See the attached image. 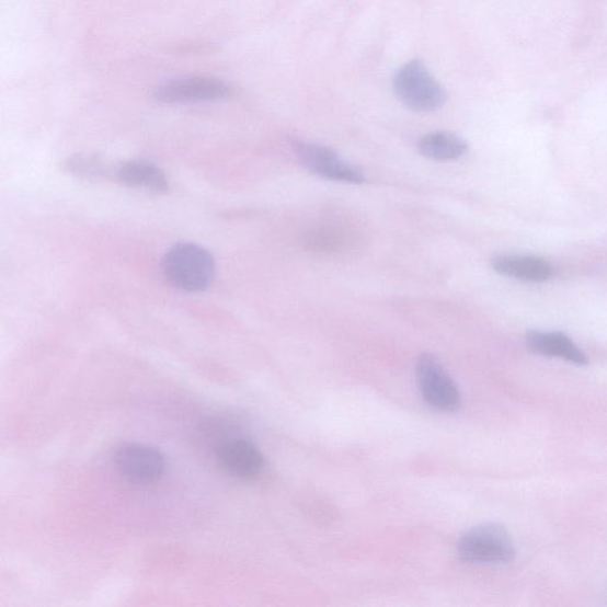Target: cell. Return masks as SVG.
Here are the masks:
<instances>
[{
  "label": "cell",
  "mask_w": 607,
  "mask_h": 607,
  "mask_svg": "<svg viewBox=\"0 0 607 607\" xmlns=\"http://www.w3.org/2000/svg\"><path fill=\"white\" fill-rule=\"evenodd\" d=\"M167 280L185 293L205 291L215 278V260L210 252L193 242L172 245L162 260Z\"/></svg>",
  "instance_id": "obj_1"
},
{
  "label": "cell",
  "mask_w": 607,
  "mask_h": 607,
  "mask_svg": "<svg viewBox=\"0 0 607 607\" xmlns=\"http://www.w3.org/2000/svg\"><path fill=\"white\" fill-rule=\"evenodd\" d=\"M393 90L400 103L414 112H435L446 103L443 85L422 61L403 65L394 77Z\"/></svg>",
  "instance_id": "obj_2"
},
{
  "label": "cell",
  "mask_w": 607,
  "mask_h": 607,
  "mask_svg": "<svg viewBox=\"0 0 607 607\" xmlns=\"http://www.w3.org/2000/svg\"><path fill=\"white\" fill-rule=\"evenodd\" d=\"M458 554L474 565H505L513 561L515 547L507 529L497 524H484L459 540Z\"/></svg>",
  "instance_id": "obj_3"
},
{
  "label": "cell",
  "mask_w": 607,
  "mask_h": 607,
  "mask_svg": "<svg viewBox=\"0 0 607 607\" xmlns=\"http://www.w3.org/2000/svg\"><path fill=\"white\" fill-rule=\"evenodd\" d=\"M293 149L299 162L316 176L350 184H363L366 176L355 165L345 162L339 153L320 144L294 140Z\"/></svg>",
  "instance_id": "obj_4"
},
{
  "label": "cell",
  "mask_w": 607,
  "mask_h": 607,
  "mask_svg": "<svg viewBox=\"0 0 607 607\" xmlns=\"http://www.w3.org/2000/svg\"><path fill=\"white\" fill-rule=\"evenodd\" d=\"M415 378L424 400L432 409L453 412L459 408V390L437 357L431 354L419 357Z\"/></svg>",
  "instance_id": "obj_5"
},
{
  "label": "cell",
  "mask_w": 607,
  "mask_h": 607,
  "mask_svg": "<svg viewBox=\"0 0 607 607\" xmlns=\"http://www.w3.org/2000/svg\"><path fill=\"white\" fill-rule=\"evenodd\" d=\"M114 467L123 480L136 485H150L165 472L163 454L152 446L125 444L114 454Z\"/></svg>",
  "instance_id": "obj_6"
},
{
  "label": "cell",
  "mask_w": 607,
  "mask_h": 607,
  "mask_svg": "<svg viewBox=\"0 0 607 607\" xmlns=\"http://www.w3.org/2000/svg\"><path fill=\"white\" fill-rule=\"evenodd\" d=\"M231 85L220 79L191 77L169 80L158 87L154 98L163 104L204 103L231 95Z\"/></svg>",
  "instance_id": "obj_7"
},
{
  "label": "cell",
  "mask_w": 607,
  "mask_h": 607,
  "mask_svg": "<svg viewBox=\"0 0 607 607\" xmlns=\"http://www.w3.org/2000/svg\"><path fill=\"white\" fill-rule=\"evenodd\" d=\"M220 468L242 481L256 480L265 468V458L251 442L227 436L214 445Z\"/></svg>",
  "instance_id": "obj_8"
},
{
  "label": "cell",
  "mask_w": 607,
  "mask_h": 607,
  "mask_svg": "<svg viewBox=\"0 0 607 607\" xmlns=\"http://www.w3.org/2000/svg\"><path fill=\"white\" fill-rule=\"evenodd\" d=\"M491 266L503 277L541 283L552 277V266L547 260L524 254H500L491 260Z\"/></svg>",
  "instance_id": "obj_9"
},
{
  "label": "cell",
  "mask_w": 607,
  "mask_h": 607,
  "mask_svg": "<svg viewBox=\"0 0 607 607\" xmlns=\"http://www.w3.org/2000/svg\"><path fill=\"white\" fill-rule=\"evenodd\" d=\"M113 180L139 191L151 193L169 191V181L164 171L144 161H128L114 168Z\"/></svg>",
  "instance_id": "obj_10"
},
{
  "label": "cell",
  "mask_w": 607,
  "mask_h": 607,
  "mask_svg": "<svg viewBox=\"0 0 607 607\" xmlns=\"http://www.w3.org/2000/svg\"><path fill=\"white\" fill-rule=\"evenodd\" d=\"M527 343L534 353L557 357L577 366L587 364V357L568 335L562 332L530 331Z\"/></svg>",
  "instance_id": "obj_11"
},
{
  "label": "cell",
  "mask_w": 607,
  "mask_h": 607,
  "mask_svg": "<svg viewBox=\"0 0 607 607\" xmlns=\"http://www.w3.org/2000/svg\"><path fill=\"white\" fill-rule=\"evenodd\" d=\"M468 150V142L449 131L431 133L417 141L419 153L436 162L458 161Z\"/></svg>",
  "instance_id": "obj_12"
},
{
  "label": "cell",
  "mask_w": 607,
  "mask_h": 607,
  "mask_svg": "<svg viewBox=\"0 0 607 607\" xmlns=\"http://www.w3.org/2000/svg\"><path fill=\"white\" fill-rule=\"evenodd\" d=\"M62 169L70 175L90 181L113 179L114 173V169H111L103 158L89 153L67 157Z\"/></svg>",
  "instance_id": "obj_13"
}]
</instances>
